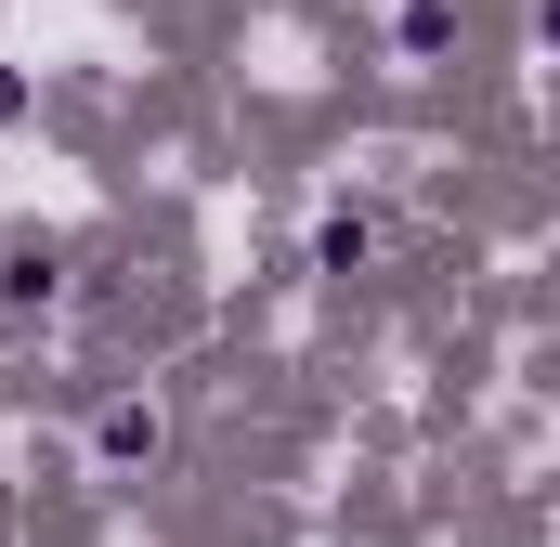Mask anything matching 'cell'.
Segmentation results:
<instances>
[{"mask_svg": "<svg viewBox=\"0 0 560 547\" xmlns=\"http://www.w3.org/2000/svg\"><path fill=\"white\" fill-rule=\"evenodd\" d=\"M156 456H170V417L143 405V392H118V405L92 417V469H105V482H131V469H156Z\"/></svg>", "mask_w": 560, "mask_h": 547, "instance_id": "cell-1", "label": "cell"}, {"mask_svg": "<svg viewBox=\"0 0 560 547\" xmlns=\"http://www.w3.org/2000/svg\"><path fill=\"white\" fill-rule=\"evenodd\" d=\"M26 313H52V261H39V248L0 261V339H26Z\"/></svg>", "mask_w": 560, "mask_h": 547, "instance_id": "cell-2", "label": "cell"}, {"mask_svg": "<svg viewBox=\"0 0 560 547\" xmlns=\"http://www.w3.org/2000/svg\"><path fill=\"white\" fill-rule=\"evenodd\" d=\"M365 248H378V222H365V209H326V222H313V261H339V274H352Z\"/></svg>", "mask_w": 560, "mask_h": 547, "instance_id": "cell-3", "label": "cell"}, {"mask_svg": "<svg viewBox=\"0 0 560 547\" xmlns=\"http://www.w3.org/2000/svg\"><path fill=\"white\" fill-rule=\"evenodd\" d=\"M443 39H456V0H405L392 13V53H443Z\"/></svg>", "mask_w": 560, "mask_h": 547, "instance_id": "cell-4", "label": "cell"}, {"mask_svg": "<svg viewBox=\"0 0 560 547\" xmlns=\"http://www.w3.org/2000/svg\"><path fill=\"white\" fill-rule=\"evenodd\" d=\"M13 118H26V79H13V66H0V131H13Z\"/></svg>", "mask_w": 560, "mask_h": 547, "instance_id": "cell-5", "label": "cell"}]
</instances>
